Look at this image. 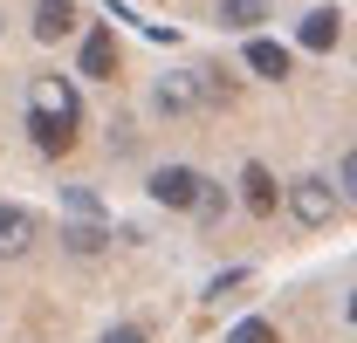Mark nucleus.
Returning a JSON list of instances; mask_svg holds the SVG:
<instances>
[{
	"mask_svg": "<svg viewBox=\"0 0 357 343\" xmlns=\"http://www.w3.org/2000/svg\"><path fill=\"white\" fill-rule=\"evenodd\" d=\"M351 323H357V296H351Z\"/></svg>",
	"mask_w": 357,
	"mask_h": 343,
	"instance_id": "obj_18",
	"label": "nucleus"
},
{
	"mask_svg": "<svg viewBox=\"0 0 357 343\" xmlns=\"http://www.w3.org/2000/svg\"><path fill=\"white\" fill-rule=\"evenodd\" d=\"M227 343H275V323L248 316V323H234V330H227Z\"/></svg>",
	"mask_w": 357,
	"mask_h": 343,
	"instance_id": "obj_14",
	"label": "nucleus"
},
{
	"mask_svg": "<svg viewBox=\"0 0 357 343\" xmlns=\"http://www.w3.org/2000/svg\"><path fill=\"white\" fill-rule=\"evenodd\" d=\"M83 76H96V83H110V76H117V35H110V28H89V42H83Z\"/></svg>",
	"mask_w": 357,
	"mask_h": 343,
	"instance_id": "obj_6",
	"label": "nucleus"
},
{
	"mask_svg": "<svg viewBox=\"0 0 357 343\" xmlns=\"http://www.w3.org/2000/svg\"><path fill=\"white\" fill-rule=\"evenodd\" d=\"M199 185H206V172H192V165L151 172V199H158V206H172V213H192V206H199Z\"/></svg>",
	"mask_w": 357,
	"mask_h": 343,
	"instance_id": "obj_3",
	"label": "nucleus"
},
{
	"mask_svg": "<svg viewBox=\"0 0 357 343\" xmlns=\"http://www.w3.org/2000/svg\"><path fill=\"white\" fill-rule=\"evenodd\" d=\"M76 28V0H35V42H62Z\"/></svg>",
	"mask_w": 357,
	"mask_h": 343,
	"instance_id": "obj_7",
	"label": "nucleus"
},
{
	"mask_svg": "<svg viewBox=\"0 0 357 343\" xmlns=\"http://www.w3.org/2000/svg\"><path fill=\"white\" fill-rule=\"evenodd\" d=\"M35 247V213L28 206H0V261H21Z\"/></svg>",
	"mask_w": 357,
	"mask_h": 343,
	"instance_id": "obj_4",
	"label": "nucleus"
},
{
	"mask_svg": "<svg viewBox=\"0 0 357 343\" xmlns=\"http://www.w3.org/2000/svg\"><path fill=\"white\" fill-rule=\"evenodd\" d=\"M289 213H296V227H330V220H337V178L303 172V178L289 185Z\"/></svg>",
	"mask_w": 357,
	"mask_h": 343,
	"instance_id": "obj_2",
	"label": "nucleus"
},
{
	"mask_svg": "<svg viewBox=\"0 0 357 343\" xmlns=\"http://www.w3.org/2000/svg\"><path fill=\"white\" fill-rule=\"evenodd\" d=\"M62 241H69V254H103V241H110V234H103V227H96V220H83V227H69V234H62Z\"/></svg>",
	"mask_w": 357,
	"mask_h": 343,
	"instance_id": "obj_12",
	"label": "nucleus"
},
{
	"mask_svg": "<svg viewBox=\"0 0 357 343\" xmlns=\"http://www.w3.org/2000/svg\"><path fill=\"white\" fill-rule=\"evenodd\" d=\"M103 343H144V330H137V323H117V330H110Z\"/></svg>",
	"mask_w": 357,
	"mask_h": 343,
	"instance_id": "obj_17",
	"label": "nucleus"
},
{
	"mask_svg": "<svg viewBox=\"0 0 357 343\" xmlns=\"http://www.w3.org/2000/svg\"><path fill=\"white\" fill-rule=\"evenodd\" d=\"M337 199L357 206V151H344V165H337Z\"/></svg>",
	"mask_w": 357,
	"mask_h": 343,
	"instance_id": "obj_16",
	"label": "nucleus"
},
{
	"mask_svg": "<svg viewBox=\"0 0 357 343\" xmlns=\"http://www.w3.org/2000/svg\"><path fill=\"white\" fill-rule=\"evenodd\" d=\"M337 28H344L337 7H310L303 14V48H337Z\"/></svg>",
	"mask_w": 357,
	"mask_h": 343,
	"instance_id": "obj_9",
	"label": "nucleus"
},
{
	"mask_svg": "<svg viewBox=\"0 0 357 343\" xmlns=\"http://www.w3.org/2000/svg\"><path fill=\"white\" fill-rule=\"evenodd\" d=\"M192 213H199V220H220V213H227V192L213 185V178L199 185V206H192Z\"/></svg>",
	"mask_w": 357,
	"mask_h": 343,
	"instance_id": "obj_15",
	"label": "nucleus"
},
{
	"mask_svg": "<svg viewBox=\"0 0 357 343\" xmlns=\"http://www.w3.org/2000/svg\"><path fill=\"white\" fill-rule=\"evenodd\" d=\"M151 103H158V110H172V117H185V110H199V89H192V76H165Z\"/></svg>",
	"mask_w": 357,
	"mask_h": 343,
	"instance_id": "obj_10",
	"label": "nucleus"
},
{
	"mask_svg": "<svg viewBox=\"0 0 357 343\" xmlns=\"http://www.w3.org/2000/svg\"><path fill=\"white\" fill-rule=\"evenodd\" d=\"M248 69L268 76V83H282V76H289V48L268 42V35H255V42H248Z\"/></svg>",
	"mask_w": 357,
	"mask_h": 343,
	"instance_id": "obj_8",
	"label": "nucleus"
},
{
	"mask_svg": "<svg viewBox=\"0 0 357 343\" xmlns=\"http://www.w3.org/2000/svg\"><path fill=\"white\" fill-rule=\"evenodd\" d=\"M241 199H248V213H275L282 206V185H275V172L268 165H241Z\"/></svg>",
	"mask_w": 357,
	"mask_h": 343,
	"instance_id": "obj_5",
	"label": "nucleus"
},
{
	"mask_svg": "<svg viewBox=\"0 0 357 343\" xmlns=\"http://www.w3.org/2000/svg\"><path fill=\"white\" fill-rule=\"evenodd\" d=\"M28 117H42V124H62V130L83 124V103H76L69 76H35V83H28Z\"/></svg>",
	"mask_w": 357,
	"mask_h": 343,
	"instance_id": "obj_1",
	"label": "nucleus"
},
{
	"mask_svg": "<svg viewBox=\"0 0 357 343\" xmlns=\"http://www.w3.org/2000/svg\"><path fill=\"white\" fill-rule=\"evenodd\" d=\"M28 130H35V144H42L48 158H55V151H69V144H76V130H62V124H42V117H28Z\"/></svg>",
	"mask_w": 357,
	"mask_h": 343,
	"instance_id": "obj_13",
	"label": "nucleus"
},
{
	"mask_svg": "<svg viewBox=\"0 0 357 343\" xmlns=\"http://www.w3.org/2000/svg\"><path fill=\"white\" fill-rule=\"evenodd\" d=\"M220 21H227V28H261L268 0H220Z\"/></svg>",
	"mask_w": 357,
	"mask_h": 343,
	"instance_id": "obj_11",
	"label": "nucleus"
}]
</instances>
